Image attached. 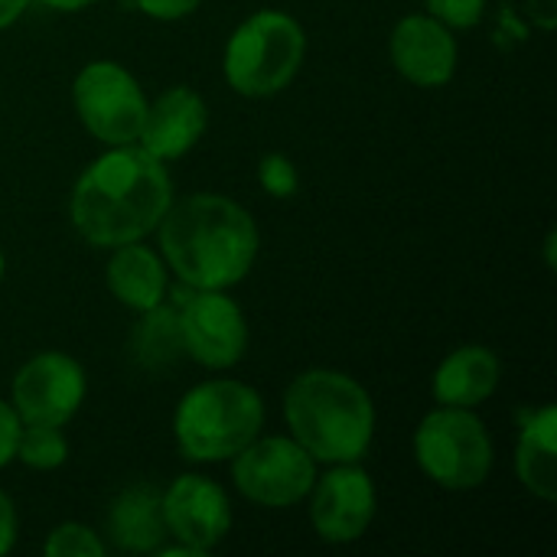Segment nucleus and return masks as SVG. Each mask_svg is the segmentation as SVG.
I'll return each instance as SVG.
<instances>
[{
	"instance_id": "10",
	"label": "nucleus",
	"mask_w": 557,
	"mask_h": 557,
	"mask_svg": "<svg viewBox=\"0 0 557 557\" xmlns=\"http://www.w3.org/2000/svg\"><path fill=\"white\" fill-rule=\"evenodd\" d=\"M88 375L78 359L65 352H36L20 366L10 385V405L23 424L65 428L85 405Z\"/></svg>"
},
{
	"instance_id": "20",
	"label": "nucleus",
	"mask_w": 557,
	"mask_h": 557,
	"mask_svg": "<svg viewBox=\"0 0 557 557\" xmlns=\"http://www.w3.org/2000/svg\"><path fill=\"white\" fill-rule=\"evenodd\" d=\"M16 460L26 470H59L69 460V441L62 434V428L52 424H23L20 428V441H16Z\"/></svg>"
},
{
	"instance_id": "27",
	"label": "nucleus",
	"mask_w": 557,
	"mask_h": 557,
	"mask_svg": "<svg viewBox=\"0 0 557 557\" xmlns=\"http://www.w3.org/2000/svg\"><path fill=\"white\" fill-rule=\"evenodd\" d=\"M529 13H532V20L542 26V29H555V10H557V0H529Z\"/></svg>"
},
{
	"instance_id": "17",
	"label": "nucleus",
	"mask_w": 557,
	"mask_h": 557,
	"mask_svg": "<svg viewBox=\"0 0 557 557\" xmlns=\"http://www.w3.org/2000/svg\"><path fill=\"white\" fill-rule=\"evenodd\" d=\"M104 284L117 304H124L134 313L153 310L166 300L170 281H166V261L160 251L127 242L111 248V258L104 264Z\"/></svg>"
},
{
	"instance_id": "9",
	"label": "nucleus",
	"mask_w": 557,
	"mask_h": 557,
	"mask_svg": "<svg viewBox=\"0 0 557 557\" xmlns=\"http://www.w3.org/2000/svg\"><path fill=\"white\" fill-rule=\"evenodd\" d=\"M183 349L193 362L212 372L235 369L248 352V317L228 290L183 287L173 300Z\"/></svg>"
},
{
	"instance_id": "24",
	"label": "nucleus",
	"mask_w": 557,
	"mask_h": 557,
	"mask_svg": "<svg viewBox=\"0 0 557 557\" xmlns=\"http://www.w3.org/2000/svg\"><path fill=\"white\" fill-rule=\"evenodd\" d=\"M206 0H134V7L150 16V20H160V23H173V20H183L189 13H196Z\"/></svg>"
},
{
	"instance_id": "7",
	"label": "nucleus",
	"mask_w": 557,
	"mask_h": 557,
	"mask_svg": "<svg viewBox=\"0 0 557 557\" xmlns=\"http://www.w3.org/2000/svg\"><path fill=\"white\" fill-rule=\"evenodd\" d=\"M72 104L82 127L104 147L137 144L147 114V95L134 72L121 62L95 59L78 69L72 82Z\"/></svg>"
},
{
	"instance_id": "28",
	"label": "nucleus",
	"mask_w": 557,
	"mask_h": 557,
	"mask_svg": "<svg viewBox=\"0 0 557 557\" xmlns=\"http://www.w3.org/2000/svg\"><path fill=\"white\" fill-rule=\"evenodd\" d=\"M29 3H33V0H0V33L10 29V26L26 13Z\"/></svg>"
},
{
	"instance_id": "12",
	"label": "nucleus",
	"mask_w": 557,
	"mask_h": 557,
	"mask_svg": "<svg viewBox=\"0 0 557 557\" xmlns=\"http://www.w3.org/2000/svg\"><path fill=\"white\" fill-rule=\"evenodd\" d=\"M163 522L173 542L206 557L232 532V503L215 480L183 473L163 490Z\"/></svg>"
},
{
	"instance_id": "22",
	"label": "nucleus",
	"mask_w": 557,
	"mask_h": 557,
	"mask_svg": "<svg viewBox=\"0 0 557 557\" xmlns=\"http://www.w3.org/2000/svg\"><path fill=\"white\" fill-rule=\"evenodd\" d=\"M258 186L271 196V199H290L297 196L300 189V173H297V163L281 153V150H271L258 160Z\"/></svg>"
},
{
	"instance_id": "30",
	"label": "nucleus",
	"mask_w": 557,
	"mask_h": 557,
	"mask_svg": "<svg viewBox=\"0 0 557 557\" xmlns=\"http://www.w3.org/2000/svg\"><path fill=\"white\" fill-rule=\"evenodd\" d=\"M3 274H7V255H3V248H0V281H3Z\"/></svg>"
},
{
	"instance_id": "14",
	"label": "nucleus",
	"mask_w": 557,
	"mask_h": 557,
	"mask_svg": "<svg viewBox=\"0 0 557 557\" xmlns=\"http://www.w3.org/2000/svg\"><path fill=\"white\" fill-rule=\"evenodd\" d=\"M209 127V108L189 85H173L147 101L144 127L137 144L160 163L186 157Z\"/></svg>"
},
{
	"instance_id": "26",
	"label": "nucleus",
	"mask_w": 557,
	"mask_h": 557,
	"mask_svg": "<svg viewBox=\"0 0 557 557\" xmlns=\"http://www.w3.org/2000/svg\"><path fill=\"white\" fill-rule=\"evenodd\" d=\"M16 529H20V522H16V506H13V499L0 490V557L16 545Z\"/></svg>"
},
{
	"instance_id": "19",
	"label": "nucleus",
	"mask_w": 557,
	"mask_h": 557,
	"mask_svg": "<svg viewBox=\"0 0 557 557\" xmlns=\"http://www.w3.org/2000/svg\"><path fill=\"white\" fill-rule=\"evenodd\" d=\"M186 356L183 336H180V320L176 307L163 300L153 310H144L137 326L131 330V359L144 372H166Z\"/></svg>"
},
{
	"instance_id": "15",
	"label": "nucleus",
	"mask_w": 557,
	"mask_h": 557,
	"mask_svg": "<svg viewBox=\"0 0 557 557\" xmlns=\"http://www.w3.org/2000/svg\"><path fill=\"white\" fill-rule=\"evenodd\" d=\"M503 362L490 346L470 343L444 356V362L434 372L431 395L437 405L447 408H480L490 401L499 388Z\"/></svg>"
},
{
	"instance_id": "21",
	"label": "nucleus",
	"mask_w": 557,
	"mask_h": 557,
	"mask_svg": "<svg viewBox=\"0 0 557 557\" xmlns=\"http://www.w3.org/2000/svg\"><path fill=\"white\" fill-rule=\"evenodd\" d=\"M42 552L46 557H104L108 545L98 539L95 529H88L82 522H62L46 535Z\"/></svg>"
},
{
	"instance_id": "5",
	"label": "nucleus",
	"mask_w": 557,
	"mask_h": 557,
	"mask_svg": "<svg viewBox=\"0 0 557 557\" xmlns=\"http://www.w3.org/2000/svg\"><path fill=\"white\" fill-rule=\"evenodd\" d=\"M304 55L307 33L297 16L284 10H255L232 29L222 52V75L235 95L271 98L297 78Z\"/></svg>"
},
{
	"instance_id": "4",
	"label": "nucleus",
	"mask_w": 557,
	"mask_h": 557,
	"mask_svg": "<svg viewBox=\"0 0 557 557\" xmlns=\"http://www.w3.org/2000/svg\"><path fill=\"white\" fill-rule=\"evenodd\" d=\"M264 431V398L238 379L193 385L173 411V437L186 460H232Z\"/></svg>"
},
{
	"instance_id": "11",
	"label": "nucleus",
	"mask_w": 557,
	"mask_h": 557,
	"mask_svg": "<svg viewBox=\"0 0 557 557\" xmlns=\"http://www.w3.org/2000/svg\"><path fill=\"white\" fill-rule=\"evenodd\" d=\"M310 525L330 545L359 542L379 512V493L372 476L359 463H330V470L310 486Z\"/></svg>"
},
{
	"instance_id": "2",
	"label": "nucleus",
	"mask_w": 557,
	"mask_h": 557,
	"mask_svg": "<svg viewBox=\"0 0 557 557\" xmlns=\"http://www.w3.org/2000/svg\"><path fill=\"white\" fill-rule=\"evenodd\" d=\"M153 232L166 268L196 290H232L251 274L261 248L251 212L219 193L173 199Z\"/></svg>"
},
{
	"instance_id": "25",
	"label": "nucleus",
	"mask_w": 557,
	"mask_h": 557,
	"mask_svg": "<svg viewBox=\"0 0 557 557\" xmlns=\"http://www.w3.org/2000/svg\"><path fill=\"white\" fill-rule=\"evenodd\" d=\"M23 421L16 418L13 405L0 398V470L16 460V441H20Z\"/></svg>"
},
{
	"instance_id": "13",
	"label": "nucleus",
	"mask_w": 557,
	"mask_h": 557,
	"mask_svg": "<svg viewBox=\"0 0 557 557\" xmlns=\"http://www.w3.org/2000/svg\"><path fill=\"white\" fill-rule=\"evenodd\" d=\"M388 59L395 72L418 88H444L457 75L460 46L450 26L431 13L401 16L388 36Z\"/></svg>"
},
{
	"instance_id": "23",
	"label": "nucleus",
	"mask_w": 557,
	"mask_h": 557,
	"mask_svg": "<svg viewBox=\"0 0 557 557\" xmlns=\"http://www.w3.org/2000/svg\"><path fill=\"white\" fill-rule=\"evenodd\" d=\"M424 7L450 29H473L486 16V0H424Z\"/></svg>"
},
{
	"instance_id": "16",
	"label": "nucleus",
	"mask_w": 557,
	"mask_h": 557,
	"mask_svg": "<svg viewBox=\"0 0 557 557\" xmlns=\"http://www.w3.org/2000/svg\"><path fill=\"white\" fill-rule=\"evenodd\" d=\"M108 539L127 555H153L170 539L163 522V490L153 483L124 486L108 509Z\"/></svg>"
},
{
	"instance_id": "29",
	"label": "nucleus",
	"mask_w": 557,
	"mask_h": 557,
	"mask_svg": "<svg viewBox=\"0 0 557 557\" xmlns=\"http://www.w3.org/2000/svg\"><path fill=\"white\" fill-rule=\"evenodd\" d=\"M36 3L46 7V10H55V13H78V10H88L98 0H36Z\"/></svg>"
},
{
	"instance_id": "8",
	"label": "nucleus",
	"mask_w": 557,
	"mask_h": 557,
	"mask_svg": "<svg viewBox=\"0 0 557 557\" xmlns=\"http://www.w3.org/2000/svg\"><path fill=\"white\" fill-rule=\"evenodd\" d=\"M320 463L294 437H255L232 457L235 490L261 509H290L307 499Z\"/></svg>"
},
{
	"instance_id": "6",
	"label": "nucleus",
	"mask_w": 557,
	"mask_h": 557,
	"mask_svg": "<svg viewBox=\"0 0 557 557\" xmlns=\"http://www.w3.org/2000/svg\"><path fill=\"white\" fill-rule=\"evenodd\" d=\"M414 463L441 490L470 493L480 490L493 473V437L473 408L437 405L418 421L414 431Z\"/></svg>"
},
{
	"instance_id": "3",
	"label": "nucleus",
	"mask_w": 557,
	"mask_h": 557,
	"mask_svg": "<svg viewBox=\"0 0 557 557\" xmlns=\"http://www.w3.org/2000/svg\"><path fill=\"white\" fill-rule=\"evenodd\" d=\"M290 437L317 463H359L375 441V401L339 369H307L284 392Z\"/></svg>"
},
{
	"instance_id": "1",
	"label": "nucleus",
	"mask_w": 557,
	"mask_h": 557,
	"mask_svg": "<svg viewBox=\"0 0 557 557\" xmlns=\"http://www.w3.org/2000/svg\"><path fill=\"white\" fill-rule=\"evenodd\" d=\"M173 202L166 163L140 144L108 147L75 180L69 215L75 232L95 248L144 242Z\"/></svg>"
},
{
	"instance_id": "18",
	"label": "nucleus",
	"mask_w": 557,
	"mask_h": 557,
	"mask_svg": "<svg viewBox=\"0 0 557 557\" xmlns=\"http://www.w3.org/2000/svg\"><path fill=\"white\" fill-rule=\"evenodd\" d=\"M516 476L525 493L542 503L557 499V408L532 411L516 441Z\"/></svg>"
}]
</instances>
